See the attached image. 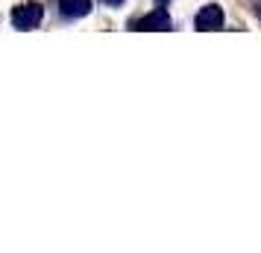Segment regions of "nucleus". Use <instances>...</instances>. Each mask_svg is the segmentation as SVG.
<instances>
[{
	"label": "nucleus",
	"mask_w": 261,
	"mask_h": 253,
	"mask_svg": "<svg viewBox=\"0 0 261 253\" xmlns=\"http://www.w3.org/2000/svg\"><path fill=\"white\" fill-rule=\"evenodd\" d=\"M41 15H44V9H41V3H21V6H15L12 9V24L18 27V30H33V27L41 24Z\"/></svg>",
	"instance_id": "nucleus-1"
},
{
	"label": "nucleus",
	"mask_w": 261,
	"mask_h": 253,
	"mask_svg": "<svg viewBox=\"0 0 261 253\" xmlns=\"http://www.w3.org/2000/svg\"><path fill=\"white\" fill-rule=\"evenodd\" d=\"M194 27L200 30V33H212V30H220L223 27V9L217 6V3H208V6H202L197 18H194Z\"/></svg>",
	"instance_id": "nucleus-2"
},
{
	"label": "nucleus",
	"mask_w": 261,
	"mask_h": 253,
	"mask_svg": "<svg viewBox=\"0 0 261 253\" xmlns=\"http://www.w3.org/2000/svg\"><path fill=\"white\" fill-rule=\"evenodd\" d=\"M135 27L138 30H153V33L170 30V15H167V9H153L150 15H144L141 21H135Z\"/></svg>",
	"instance_id": "nucleus-3"
},
{
	"label": "nucleus",
	"mask_w": 261,
	"mask_h": 253,
	"mask_svg": "<svg viewBox=\"0 0 261 253\" xmlns=\"http://www.w3.org/2000/svg\"><path fill=\"white\" fill-rule=\"evenodd\" d=\"M59 9L65 18H85L91 12V0H59Z\"/></svg>",
	"instance_id": "nucleus-4"
},
{
	"label": "nucleus",
	"mask_w": 261,
	"mask_h": 253,
	"mask_svg": "<svg viewBox=\"0 0 261 253\" xmlns=\"http://www.w3.org/2000/svg\"><path fill=\"white\" fill-rule=\"evenodd\" d=\"M103 3H109V6H118V3H123V0H103Z\"/></svg>",
	"instance_id": "nucleus-5"
}]
</instances>
